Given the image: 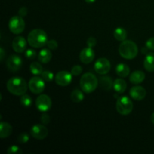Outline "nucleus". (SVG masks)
I'll return each instance as SVG.
<instances>
[{
  "label": "nucleus",
  "instance_id": "obj_21",
  "mask_svg": "<svg viewBox=\"0 0 154 154\" xmlns=\"http://www.w3.org/2000/svg\"><path fill=\"white\" fill-rule=\"evenodd\" d=\"M127 84L126 82L122 78H117L114 81V84H113V88L117 93H123L125 90H126Z\"/></svg>",
  "mask_w": 154,
  "mask_h": 154
},
{
  "label": "nucleus",
  "instance_id": "obj_16",
  "mask_svg": "<svg viewBox=\"0 0 154 154\" xmlns=\"http://www.w3.org/2000/svg\"><path fill=\"white\" fill-rule=\"evenodd\" d=\"M145 79V74L142 71H135L129 76V81L133 84H139Z\"/></svg>",
  "mask_w": 154,
  "mask_h": 154
},
{
  "label": "nucleus",
  "instance_id": "obj_11",
  "mask_svg": "<svg viewBox=\"0 0 154 154\" xmlns=\"http://www.w3.org/2000/svg\"><path fill=\"white\" fill-rule=\"evenodd\" d=\"M30 135L38 140H43L48 136V129L42 124H35L30 129Z\"/></svg>",
  "mask_w": 154,
  "mask_h": 154
},
{
  "label": "nucleus",
  "instance_id": "obj_24",
  "mask_svg": "<svg viewBox=\"0 0 154 154\" xmlns=\"http://www.w3.org/2000/svg\"><path fill=\"white\" fill-rule=\"evenodd\" d=\"M84 95L81 90H78V89H75L71 93V100L74 102H81L84 100Z\"/></svg>",
  "mask_w": 154,
  "mask_h": 154
},
{
  "label": "nucleus",
  "instance_id": "obj_28",
  "mask_svg": "<svg viewBox=\"0 0 154 154\" xmlns=\"http://www.w3.org/2000/svg\"><path fill=\"white\" fill-rule=\"evenodd\" d=\"M7 152L8 154H21L23 153L21 149L17 145H12L9 147Z\"/></svg>",
  "mask_w": 154,
  "mask_h": 154
},
{
  "label": "nucleus",
  "instance_id": "obj_14",
  "mask_svg": "<svg viewBox=\"0 0 154 154\" xmlns=\"http://www.w3.org/2000/svg\"><path fill=\"white\" fill-rule=\"evenodd\" d=\"M26 41L22 36H17V37L14 38L13 42H12V48L16 53L21 54V53L24 52L26 48Z\"/></svg>",
  "mask_w": 154,
  "mask_h": 154
},
{
  "label": "nucleus",
  "instance_id": "obj_32",
  "mask_svg": "<svg viewBox=\"0 0 154 154\" xmlns=\"http://www.w3.org/2000/svg\"><path fill=\"white\" fill-rule=\"evenodd\" d=\"M47 46L49 48L50 50H56L58 47V43L56 40H54V39H51V40H49L47 43Z\"/></svg>",
  "mask_w": 154,
  "mask_h": 154
},
{
  "label": "nucleus",
  "instance_id": "obj_19",
  "mask_svg": "<svg viewBox=\"0 0 154 154\" xmlns=\"http://www.w3.org/2000/svg\"><path fill=\"white\" fill-rule=\"evenodd\" d=\"M144 67L147 72H154V53H148L144 60Z\"/></svg>",
  "mask_w": 154,
  "mask_h": 154
},
{
  "label": "nucleus",
  "instance_id": "obj_25",
  "mask_svg": "<svg viewBox=\"0 0 154 154\" xmlns=\"http://www.w3.org/2000/svg\"><path fill=\"white\" fill-rule=\"evenodd\" d=\"M29 69L31 73L34 75H42V72H43L42 66L39 63H37V62H34V63H32L29 66Z\"/></svg>",
  "mask_w": 154,
  "mask_h": 154
},
{
  "label": "nucleus",
  "instance_id": "obj_3",
  "mask_svg": "<svg viewBox=\"0 0 154 154\" xmlns=\"http://www.w3.org/2000/svg\"><path fill=\"white\" fill-rule=\"evenodd\" d=\"M119 54L126 60H132L138 55V49L136 44L130 40H125L119 47Z\"/></svg>",
  "mask_w": 154,
  "mask_h": 154
},
{
  "label": "nucleus",
  "instance_id": "obj_7",
  "mask_svg": "<svg viewBox=\"0 0 154 154\" xmlns=\"http://www.w3.org/2000/svg\"><path fill=\"white\" fill-rule=\"evenodd\" d=\"M29 89L34 94H40L45 90V82L42 78L34 76L29 80L28 84Z\"/></svg>",
  "mask_w": 154,
  "mask_h": 154
},
{
  "label": "nucleus",
  "instance_id": "obj_12",
  "mask_svg": "<svg viewBox=\"0 0 154 154\" xmlns=\"http://www.w3.org/2000/svg\"><path fill=\"white\" fill-rule=\"evenodd\" d=\"M72 74L67 71H61L59 72L55 75V82L61 87H66L69 85L72 81Z\"/></svg>",
  "mask_w": 154,
  "mask_h": 154
},
{
  "label": "nucleus",
  "instance_id": "obj_22",
  "mask_svg": "<svg viewBox=\"0 0 154 154\" xmlns=\"http://www.w3.org/2000/svg\"><path fill=\"white\" fill-rule=\"evenodd\" d=\"M99 83L101 88L105 90H111L113 87V84H114L112 79L108 76L101 77Z\"/></svg>",
  "mask_w": 154,
  "mask_h": 154
},
{
  "label": "nucleus",
  "instance_id": "obj_15",
  "mask_svg": "<svg viewBox=\"0 0 154 154\" xmlns=\"http://www.w3.org/2000/svg\"><path fill=\"white\" fill-rule=\"evenodd\" d=\"M129 94L134 100L141 101L145 98L147 92L144 87H141V86H135L131 88Z\"/></svg>",
  "mask_w": 154,
  "mask_h": 154
},
{
  "label": "nucleus",
  "instance_id": "obj_6",
  "mask_svg": "<svg viewBox=\"0 0 154 154\" xmlns=\"http://www.w3.org/2000/svg\"><path fill=\"white\" fill-rule=\"evenodd\" d=\"M9 30L13 34L18 35L22 33L25 29V22L22 17L14 16L10 19L8 23Z\"/></svg>",
  "mask_w": 154,
  "mask_h": 154
},
{
  "label": "nucleus",
  "instance_id": "obj_35",
  "mask_svg": "<svg viewBox=\"0 0 154 154\" xmlns=\"http://www.w3.org/2000/svg\"><path fill=\"white\" fill-rule=\"evenodd\" d=\"M146 47L148 48L149 50L154 51V37L150 38L146 42Z\"/></svg>",
  "mask_w": 154,
  "mask_h": 154
},
{
  "label": "nucleus",
  "instance_id": "obj_4",
  "mask_svg": "<svg viewBox=\"0 0 154 154\" xmlns=\"http://www.w3.org/2000/svg\"><path fill=\"white\" fill-rule=\"evenodd\" d=\"M98 81L96 75L91 72H87L82 75L80 80V86L83 92L85 93H91L97 88Z\"/></svg>",
  "mask_w": 154,
  "mask_h": 154
},
{
  "label": "nucleus",
  "instance_id": "obj_36",
  "mask_svg": "<svg viewBox=\"0 0 154 154\" xmlns=\"http://www.w3.org/2000/svg\"><path fill=\"white\" fill-rule=\"evenodd\" d=\"M27 12H28V10H27L26 7H21L20 8L19 11H18V14L20 17H26L27 15Z\"/></svg>",
  "mask_w": 154,
  "mask_h": 154
},
{
  "label": "nucleus",
  "instance_id": "obj_38",
  "mask_svg": "<svg viewBox=\"0 0 154 154\" xmlns=\"http://www.w3.org/2000/svg\"><path fill=\"white\" fill-rule=\"evenodd\" d=\"M148 48H147V47H146V48H142V54H147V51H148Z\"/></svg>",
  "mask_w": 154,
  "mask_h": 154
},
{
  "label": "nucleus",
  "instance_id": "obj_20",
  "mask_svg": "<svg viewBox=\"0 0 154 154\" xmlns=\"http://www.w3.org/2000/svg\"><path fill=\"white\" fill-rule=\"evenodd\" d=\"M129 67L125 63H119L116 67V73L120 78H126L129 75Z\"/></svg>",
  "mask_w": 154,
  "mask_h": 154
},
{
  "label": "nucleus",
  "instance_id": "obj_27",
  "mask_svg": "<svg viewBox=\"0 0 154 154\" xmlns=\"http://www.w3.org/2000/svg\"><path fill=\"white\" fill-rule=\"evenodd\" d=\"M42 78L45 80V81L46 82H51L54 80V75L51 71H48V70H45L43 71L42 73Z\"/></svg>",
  "mask_w": 154,
  "mask_h": 154
},
{
  "label": "nucleus",
  "instance_id": "obj_18",
  "mask_svg": "<svg viewBox=\"0 0 154 154\" xmlns=\"http://www.w3.org/2000/svg\"><path fill=\"white\" fill-rule=\"evenodd\" d=\"M51 58H52V53H51V50L47 49V48L42 49L38 55V59L39 62L44 63V64L49 63Z\"/></svg>",
  "mask_w": 154,
  "mask_h": 154
},
{
  "label": "nucleus",
  "instance_id": "obj_39",
  "mask_svg": "<svg viewBox=\"0 0 154 154\" xmlns=\"http://www.w3.org/2000/svg\"><path fill=\"white\" fill-rule=\"evenodd\" d=\"M150 120H151L152 123H153L154 124V112L153 113V114H152L151 117H150Z\"/></svg>",
  "mask_w": 154,
  "mask_h": 154
},
{
  "label": "nucleus",
  "instance_id": "obj_37",
  "mask_svg": "<svg viewBox=\"0 0 154 154\" xmlns=\"http://www.w3.org/2000/svg\"><path fill=\"white\" fill-rule=\"evenodd\" d=\"M5 56V52L4 49L1 48H0V61L2 62L4 60Z\"/></svg>",
  "mask_w": 154,
  "mask_h": 154
},
{
  "label": "nucleus",
  "instance_id": "obj_13",
  "mask_svg": "<svg viewBox=\"0 0 154 154\" xmlns=\"http://www.w3.org/2000/svg\"><path fill=\"white\" fill-rule=\"evenodd\" d=\"M80 60L84 64H89L91 62L93 61L95 58V52L93 50V48H84L80 53Z\"/></svg>",
  "mask_w": 154,
  "mask_h": 154
},
{
  "label": "nucleus",
  "instance_id": "obj_9",
  "mask_svg": "<svg viewBox=\"0 0 154 154\" xmlns=\"http://www.w3.org/2000/svg\"><path fill=\"white\" fill-rule=\"evenodd\" d=\"M36 108L41 112H46L49 111L52 105L51 99L48 95L42 94L37 98L35 101Z\"/></svg>",
  "mask_w": 154,
  "mask_h": 154
},
{
  "label": "nucleus",
  "instance_id": "obj_34",
  "mask_svg": "<svg viewBox=\"0 0 154 154\" xmlns=\"http://www.w3.org/2000/svg\"><path fill=\"white\" fill-rule=\"evenodd\" d=\"M96 43H97V42H96V39L94 37H90L87 41V46L92 48L96 46Z\"/></svg>",
  "mask_w": 154,
  "mask_h": 154
},
{
  "label": "nucleus",
  "instance_id": "obj_2",
  "mask_svg": "<svg viewBox=\"0 0 154 154\" xmlns=\"http://www.w3.org/2000/svg\"><path fill=\"white\" fill-rule=\"evenodd\" d=\"M28 43L34 48H41L47 45L48 42L47 33L40 29H33L28 35Z\"/></svg>",
  "mask_w": 154,
  "mask_h": 154
},
{
  "label": "nucleus",
  "instance_id": "obj_23",
  "mask_svg": "<svg viewBox=\"0 0 154 154\" xmlns=\"http://www.w3.org/2000/svg\"><path fill=\"white\" fill-rule=\"evenodd\" d=\"M114 36L119 42H123L127 37V32L123 27H117L114 31Z\"/></svg>",
  "mask_w": 154,
  "mask_h": 154
},
{
  "label": "nucleus",
  "instance_id": "obj_31",
  "mask_svg": "<svg viewBox=\"0 0 154 154\" xmlns=\"http://www.w3.org/2000/svg\"><path fill=\"white\" fill-rule=\"evenodd\" d=\"M25 57L28 60H34L36 57V52L33 49H28L25 52Z\"/></svg>",
  "mask_w": 154,
  "mask_h": 154
},
{
  "label": "nucleus",
  "instance_id": "obj_40",
  "mask_svg": "<svg viewBox=\"0 0 154 154\" xmlns=\"http://www.w3.org/2000/svg\"><path fill=\"white\" fill-rule=\"evenodd\" d=\"M87 3H93L96 0H85Z\"/></svg>",
  "mask_w": 154,
  "mask_h": 154
},
{
  "label": "nucleus",
  "instance_id": "obj_33",
  "mask_svg": "<svg viewBox=\"0 0 154 154\" xmlns=\"http://www.w3.org/2000/svg\"><path fill=\"white\" fill-rule=\"evenodd\" d=\"M41 121H42V123H43V124H48V123H50V121H51V118H50V116L48 115V114H45V113H44V114H42V117H41Z\"/></svg>",
  "mask_w": 154,
  "mask_h": 154
},
{
  "label": "nucleus",
  "instance_id": "obj_29",
  "mask_svg": "<svg viewBox=\"0 0 154 154\" xmlns=\"http://www.w3.org/2000/svg\"><path fill=\"white\" fill-rule=\"evenodd\" d=\"M29 140V136L28 134L25 133V132L21 133L17 138V141L20 144H26V143L28 142Z\"/></svg>",
  "mask_w": 154,
  "mask_h": 154
},
{
  "label": "nucleus",
  "instance_id": "obj_5",
  "mask_svg": "<svg viewBox=\"0 0 154 154\" xmlns=\"http://www.w3.org/2000/svg\"><path fill=\"white\" fill-rule=\"evenodd\" d=\"M116 108L119 114L122 115H128L133 109V104L128 96H122L117 100Z\"/></svg>",
  "mask_w": 154,
  "mask_h": 154
},
{
  "label": "nucleus",
  "instance_id": "obj_1",
  "mask_svg": "<svg viewBox=\"0 0 154 154\" xmlns=\"http://www.w3.org/2000/svg\"><path fill=\"white\" fill-rule=\"evenodd\" d=\"M26 81L20 77H13L7 82V89L11 94L15 96H23L27 91Z\"/></svg>",
  "mask_w": 154,
  "mask_h": 154
},
{
  "label": "nucleus",
  "instance_id": "obj_8",
  "mask_svg": "<svg viewBox=\"0 0 154 154\" xmlns=\"http://www.w3.org/2000/svg\"><path fill=\"white\" fill-rule=\"evenodd\" d=\"M94 69L99 75H106L111 70V63L108 59L102 57L96 60L94 64Z\"/></svg>",
  "mask_w": 154,
  "mask_h": 154
},
{
  "label": "nucleus",
  "instance_id": "obj_26",
  "mask_svg": "<svg viewBox=\"0 0 154 154\" xmlns=\"http://www.w3.org/2000/svg\"><path fill=\"white\" fill-rule=\"evenodd\" d=\"M20 103L23 107L29 108V107H31L32 104V99L29 95L24 94L21 96Z\"/></svg>",
  "mask_w": 154,
  "mask_h": 154
},
{
  "label": "nucleus",
  "instance_id": "obj_10",
  "mask_svg": "<svg viewBox=\"0 0 154 154\" xmlns=\"http://www.w3.org/2000/svg\"><path fill=\"white\" fill-rule=\"evenodd\" d=\"M23 65V60L20 57L17 55H11L8 58L6 62V66L9 72H17L21 69Z\"/></svg>",
  "mask_w": 154,
  "mask_h": 154
},
{
  "label": "nucleus",
  "instance_id": "obj_17",
  "mask_svg": "<svg viewBox=\"0 0 154 154\" xmlns=\"http://www.w3.org/2000/svg\"><path fill=\"white\" fill-rule=\"evenodd\" d=\"M13 131V128L8 123L2 121L0 123V138H6L11 135Z\"/></svg>",
  "mask_w": 154,
  "mask_h": 154
},
{
  "label": "nucleus",
  "instance_id": "obj_30",
  "mask_svg": "<svg viewBox=\"0 0 154 154\" xmlns=\"http://www.w3.org/2000/svg\"><path fill=\"white\" fill-rule=\"evenodd\" d=\"M83 69L81 66L79 65H76V66H73L72 68V70H71V73L74 75V76H78L81 74L82 72Z\"/></svg>",
  "mask_w": 154,
  "mask_h": 154
}]
</instances>
